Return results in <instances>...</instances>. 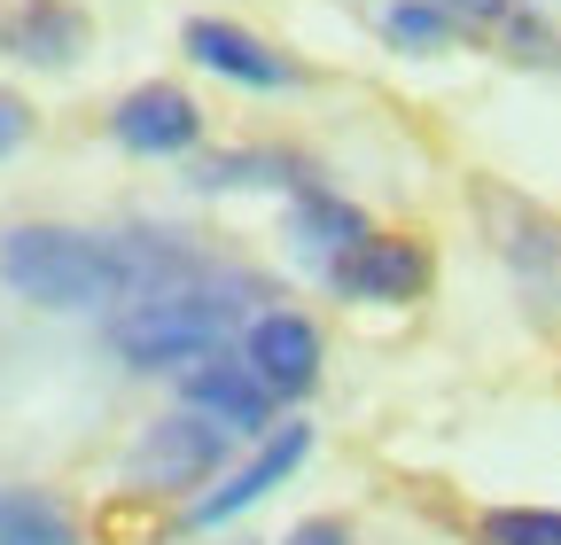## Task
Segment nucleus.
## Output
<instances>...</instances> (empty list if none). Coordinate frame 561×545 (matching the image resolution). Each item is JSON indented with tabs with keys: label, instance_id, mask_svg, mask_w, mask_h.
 <instances>
[{
	"label": "nucleus",
	"instance_id": "obj_1",
	"mask_svg": "<svg viewBox=\"0 0 561 545\" xmlns=\"http://www.w3.org/2000/svg\"><path fill=\"white\" fill-rule=\"evenodd\" d=\"M227 327H234V297H227V289L180 281V289H157V297L125 304L117 327H110V344H117V359H133V367H180V374H187V367H203V359H219Z\"/></svg>",
	"mask_w": 561,
	"mask_h": 545
},
{
	"label": "nucleus",
	"instance_id": "obj_7",
	"mask_svg": "<svg viewBox=\"0 0 561 545\" xmlns=\"http://www.w3.org/2000/svg\"><path fill=\"white\" fill-rule=\"evenodd\" d=\"M305 452H312V429H305V421H273V437L257 444V460L234 467V475H219V491H203V499L187 507V522H195V530H219V522L250 514L273 484H289V475L305 467Z\"/></svg>",
	"mask_w": 561,
	"mask_h": 545
},
{
	"label": "nucleus",
	"instance_id": "obj_6",
	"mask_svg": "<svg viewBox=\"0 0 561 545\" xmlns=\"http://www.w3.org/2000/svg\"><path fill=\"white\" fill-rule=\"evenodd\" d=\"M110 132H117V149H133V156H187V149H203V109H195L187 86L157 79V86H133L110 109Z\"/></svg>",
	"mask_w": 561,
	"mask_h": 545
},
{
	"label": "nucleus",
	"instance_id": "obj_18",
	"mask_svg": "<svg viewBox=\"0 0 561 545\" xmlns=\"http://www.w3.org/2000/svg\"><path fill=\"white\" fill-rule=\"evenodd\" d=\"M227 545H250V537H227Z\"/></svg>",
	"mask_w": 561,
	"mask_h": 545
},
{
	"label": "nucleus",
	"instance_id": "obj_8",
	"mask_svg": "<svg viewBox=\"0 0 561 545\" xmlns=\"http://www.w3.org/2000/svg\"><path fill=\"white\" fill-rule=\"evenodd\" d=\"M483 211H491V227H500V257L515 265V281L530 289V304L561 312V227L546 211H530V202H515V195H483Z\"/></svg>",
	"mask_w": 561,
	"mask_h": 545
},
{
	"label": "nucleus",
	"instance_id": "obj_17",
	"mask_svg": "<svg viewBox=\"0 0 561 545\" xmlns=\"http://www.w3.org/2000/svg\"><path fill=\"white\" fill-rule=\"evenodd\" d=\"M280 545H351V522H335V514H312V522H297Z\"/></svg>",
	"mask_w": 561,
	"mask_h": 545
},
{
	"label": "nucleus",
	"instance_id": "obj_12",
	"mask_svg": "<svg viewBox=\"0 0 561 545\" xmlns=\"http://www.w3.org/2000/svg\"><path fill=\"white\" fill-rule=\"evenodd\" d=\"M0 545H87L79 514L39 484H9L0 491Z\"/></svg>",
	"mask_w": 561,
	"mask_h": 545
},
{
	"label": "nucleus",
	"instance_id": "obj_4",
	"mask_svg": "<svg viewBox=\"0 0 561 545\" xmlns=\"http://www.w3.org/2000/svg\"><path fill=\"white\" fill-rule=\"evenodd\" d=\"M180 405L187 414H203L210 429H227V437H273V390L250 374V359H203V367H187L180 374Z\"/></svg>",
	"mask_w": 561,
	"mask_h": 545
},
{
	"label": "nucleus",
	"instance_id": "obj_3",
	"mask_svg": "<svg viewBox=\"0 0 561 545\" xmlns=\"http://www.w3.org/2000/svg\"><path fill=\"white\" fill-rule=\"evenodd\" d=\"M328 289L351 304H413L430 289V250L413 234H367L328 265Z\"/></svg>",
	"mask_w": 561,
	"mask_h": 545
},
{
	"label": "nucleus",
	"instance_id": "obj_14",
	"mask_svg": "<svg viewBox=\"0 0 561 545\" xmlns=\"http://www.w3.org/2000/svg\"><path fill=\"white\" fill-rule=\"evenodd\" d=\"M483 545H561V507H491Z\"/></svg>",
	"mask_w": 561,
	"mask_h": 545
},
{
	"label": "nucleus",
	"instance_id": "obj_10",
	"mask_svg": "<svg viewBox=\"0 0 561 545\" xmlns=\"http://www.w3.org/2000/svg\"><path fill=\"white\" fill-rule=\"evenodd\" d=\"M87 47H94V24L70 0H16V9H0V55L32 62V71H70Z\"/></svg>",
	"mask_w": 561,
	"mask_h": 545
},
{
	"label": "nucleus",
	"instance_id": "obj_13",
	"mask_svg": "<svg viewBox=\"0 0 561 545\" xmlns=\"http://www.w3.org/2000/svg\"><path fill=\"white\" fill-rule=\"evenodd\" d=\"M280 179L312 187V172L289 149H234V156H210L203 164V187H280Z\"/></svg>",
	"mask_w": 561,
	"mask_h": 545
},
{
	"label": "nucleus",
	"instance_id": "obj_2",
	"mask_svg": "<svg viewBox=\"0 0 561 545\" xmlns=\"http://www.w3.org/2000/svg\"><path fill=\"white\" fill-rule=\"evenodd\" d=\"M227 444L234 437L210 429L203 414H164L125 452V484H140V491H195V484H210V475L227 467Z\"/></svg>",
	"mask_w": 561,
	"mask_h": 545
},
{
	"label": "nucleus",
	"instance_id": "obj_9",
	"mask_svg": "<svg viewBox=\"0 0 561 545\" xmlns=\"http://www.w3.org/2000/svg\"><path fill=\"white\" fill-rule=\"evenodd\" d=\"M242 359H250V374L273 390V405H280V397H305V390L320 382V327H312L305 312H257L250 335H242Z\"/></svg>",
	"mask_w": 561,
	"mask_h": 545
},
{
	"label": "nucleus",
	"instance_id": "obj_15",
	"mask_svg": "<svg viewBox=\"0 0 561 545\" xmlns=\"http://www.w3.org/2000/svg\"><path fill=\"white\" fill-rule=\"evenodd\" d=\"M382 32H390L398 47H445L460 24L437 9V0H390V9H382Z\"/></svg>",
	"mask_w": 561,
	"mask_h": 545
},
{
	"label": "nucleus",
	"instance_id": "obj_11",
	"mask_svg": "<svg viewBox=\"0 0 561 545\" xmlns=\"http://www.w3.org/2000/svg\"><path fill=\"white\" fill-rule=\"evenodd\" d=\"M367 234H375V227H367L359 202H343V195L320 187V179L297 187V202H289V242H297L305 257H328V265H335L351 242H367Z\"/></svg>",
	"mask_w": 561,
	"mask_h": 545
},
{
	"label": "nucleus",
	"instance_id": "obj_16",
	"mask_svg": "<svg viewBox=\"0 0 561 545\" xmlns=\"http://www.w3.org/2000/svg\"><path fill=\"white\" fill-rule=\"evenodd\" d=\"M24 141H32V102L0 86V156H16Z\"/></svg>",
	"mask_w": 561,
	"mask_h": 545
},
{
	"label": "nucleus",
	"instance_id": "obj_5",
	"mask_svg": "<svg viewBox=\"0 0 561 545\" xmlns=\"http://www.w3.org/2000/svg\"><path fill=\"white\" fill-rule=\"evenodd\" d=\"M180 47L203 62V71H219V79H234V86H257V94H289V86H305V71H297V62L280 55L273 39H257V32L227 24V16H187Z\"/></svg>",
	"mask_w": 561,
	"mask_h": 545
}]
</instances>
